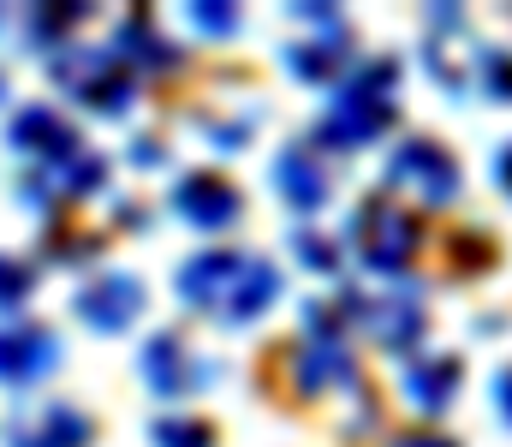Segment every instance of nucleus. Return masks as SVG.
<instances>
[{
    "instance_id": "f257e3e1",
    "label": "nucleus",
    "mask_w": 512,
    "mask_h": 447,
    "mask_svg": "<svg viewBox=\"0 0 512 447\" xmlns=\"http://www.w3.org/2000/svg\"><path fill=\"white\" fill-rule=\"evenodd\" d=\"M60 358L48 328H0V382H36Z\"/></svg>"
},
{
    "instance_id": "20e7f679",
    "label": "nucleus",
    "mask_w": 512,
    "mask_h": 447,
    "mask_svg": "<svg viewBox=\"0 0 512 447\" xmlns=\"http://www.w3.org/2000/svg\"><path fill=\"white\" fill-rule=\"evenodd\" d=\"M84 418L72 412V406H48L42 418H30L18 436H12V447H84Z\"/></svg>"
},
{
    "instance_id": "39448f33",
    "label": "nucleus",
    "mask_w": 512,
    "mask_h": 447,
    "mask_svg": "<svg viewBox=\"0 0 512 447\" xmlns=\"http://www.w3.org/2000/svg\"><path fill=\"white\" fill-rule=\"evenodd\" d=\"M24 293H30V269L12 263V257H0V304H18Z\"/></svg>"
},
{
    "instance_id": "7ed1b4c3",
    "label": "nucleus",
    "mask_w": 512,
    "mask_h": 447,
    "mask_svg": "<svg viewBox=\"0 0 512 447\" xmlns=\"http://www.w3.org/2000/svg\"><path fill=\"white\" fill-rule=\"evenodd\" d=\"M78 316L90 328H126L137 316V287L131 281H96L90 293H78Z\"/></svg>"
},
{
    "instance_id": "f03ea898",
    "label": "nucleus",
    "mask_w": 512,
    "mask_h": 447,
    "mask_svg": "<svg viewBox=\"0 0 512 447\" xmlns=\"http://www.w3.org/2000/svg\"><path fill=\"white\" fill-rule=\"evenodd\" d=\"M12 144L24 149V155H36V167H48V161L72 155V149H84L78 138H72V126H66L60 114H48V108H30V114H18V126H12Z\"/></svg>"
}]
</instances>
